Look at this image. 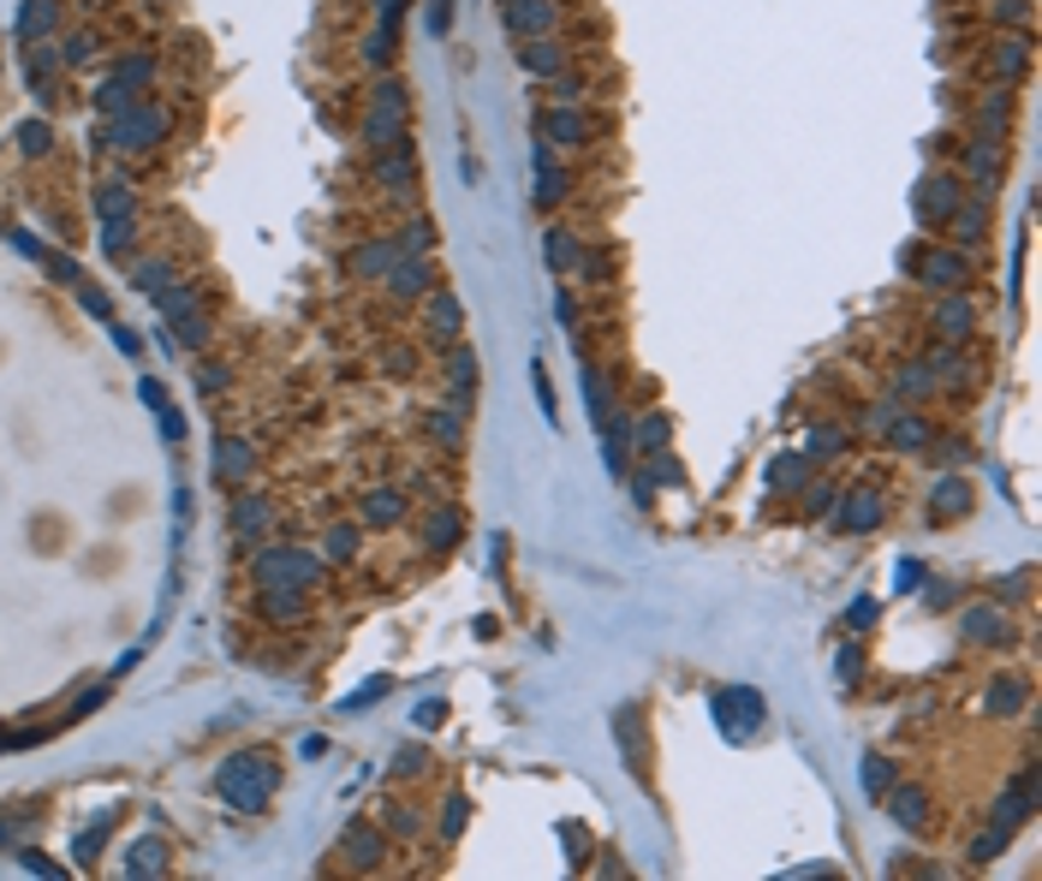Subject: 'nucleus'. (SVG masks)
<instances>
[{
	"label": "nucleus",
	"mask_w": 1042,
	"mask_h": 881,
	"mask_svg": "<svg viewBox=\"0 0 1042 881\" xmlns=\"http://www.w3.org/2000/svg\"><path fill=\"white\" fill-rule=\"evenodd\" d=\"M930 322H935V334H942V340H965V334L977 328V311L959 298V292H942V298H935V311H930Z\"/></svg>",
	"instance_id": "9"
},
{
	"label": "nucleus",
	"mask_w": 1042,
	"mask_h": 881,
	"mask_svg": "<svg viewBox=\"0 0 1042 881\" xmlns=\"http://www.w3.org/2000/svg\"><path fill=\"white\" fill-rule=\"evenodd\" d=\"M363 519H370V524L405 519V494L400 489H370V494H363Z\"/></svg>",
	"instance_id": "15"
},
{
	"label": "nucleus",
	"mask_w": 1042,
	"mask_h": 881,
	"mask_svg": "<svg viewBox=\"0 0 1042 881\" xmlns=\"http://www.w3.org/2000/svg\"><path fill=\"white\" fill-rule=\"evenodd\" d=\"M542 143H561V150H584L590 138H608L614 113H584V108H542L536 113Z\"/></svg>",
	"instance_id": "1"
},
{
	"label": "nucleus",
	"mask_w": 1042,
	"mask_h": 881,
	"mask_svg": "<svg viewBox=\"0 0 1042 881\" xmlns=\"http://www.w3.org/2000/svg\"><path fill=\"white\" fill-rule=\"evenodd\" d=\"M947 512H972V489H965L959 477L935 482V519H947Z\"/></svg>",
	"instance_id": "20"
},
{
	"label": "nucleus",
	"mask_w": 1042,
	"mask_h": 881,
	"mask_svg": "<svg viewBox=\"0 0 1042 881\" xmlns=\"http://www.w3.org/2000/svg\"><path fill=\"white\" fill-rule=\"evenodd\" d=\"M888 774H893V769H888L882 757H876V762H870V792H888Z\"/></svg>",
	"instance_id": "36"
},
{
	"label": "nucleus",
	"mask_w": 1042,
	"mask_h": 881,
	"mask_svg": "<svg viewBox=\"0 0 1042 881\" xmlns=\"http://www.w3.org/2000/svg\"><path fill=\"white\" fill-rule=\"evenodd\" d=\"M435 251V220H411V227L400 232V257H430Z\"/></svg>",
	"instance_id": "22"
},
{
	"label": "nucleus",
	"mask_w": 1042,
	"mask_h": 881,
	"mask_svg": "<svg viewBox=\"0 0 1042 881\" xmlns=\"http://www.w3.org/2000/svg\"><path fill=\"white\" fill-rule=\"evenodd\" d=\"M388 292L393 298H423V292H435V262L430 257H400L388 269Z\"/></svg>",
	"instance_id": "8"
},
{
	"label": "nucleus",
	"mask_w": 1042,
	"mask_h": 881,
	"mask_svg": "<svg viewBox=\"0 0 1042 881\" xmlns=\"http://www.w3.org/2000/svg\"><path fill=\"white\" fill-rule=\"evenodd\" d=\"M393 262H400V244H388V239L358 244V274H388Z\"/></svg>",
	"instance_id": "19"
},
{
	"label": "nucleus",
	"mask_w": 1042,
	"mask_h": 881,
	"mask_svg": "<svg viewBox=\"0 0 1042 881\" xmlns=\"http://www.w3.org/2000/svg\"><path fill=\"white\" fill-rule=\"evenodd\" d=\"M430 440H442L447 453H459V447H465V411H459V405L430 411Z\"/></svg>",
	"instance_id": "14"
},
{
	"label": "nucleus",
	"mask_w": 1042,
	"mask_h": 881,
	"mask_svg": "<svg viewBox=\"0 0 1042 881\" xmlns=\"http://www.w3.org/2000/svg\"><path fill=\"white\" fill-rule=\"evenodd\" d=\"M965 638H972V643H1001L1007 638V613L972 608V613H965Z\"/></svg>",
	"instance_id": "16"
},
{
	"label": "nucleus",
	"mask_w": 1042,
	"mask_h": 881,
	"mask_svg": "<svg viewBox=\"0 0 1042 881\" xmlns=\"http://www.w3.org/2000/svg\"><path fill=\"white\" fill-rule=\"evenodd\" d=\"M632 440L643 453H662L667 447V411H643V423L632 429Z\"/></svg>",
	"instance_id": "23"
},
{
	"label": "nucleus",
	"mask_w": 1042,
	"mask_h": 881,
	"mask_svg": "<svg viewBox=\"0 0 1042 881\" xmlns=\"http://www.w3.org/2000/svg\"><path fill=\"white\" fill-rule=\"evenodd\" d=\"M965 203V180L959 173H930V180L918 185V215L930 220V227H947V215Z\"/></svg>",
	"instance_id": "4"
},
{
	"label": "nucleus",
	"mask_w": 1042,
	"mask_h": 881,
	"mask_svg": "<svg viewBox=\"0 0 1042 881\" xmlns=\"http://www.w3.org/2000/svg\"><path fill=\"white\" fill-rule=\"evenodd\" d=\"M328 554H340V561H351V554H358V531H334V536H328Z\"/></svg>",
	"instance_id": "32"
},
{
	"label": "nucleus",
	"mask_w": 1042,
	"mask_h": 881,
	"mask_svg": "<svg viewBox=\"0 0 1042 881\" xmlns=\"http://www.w3.org/2000/svg\"><path fill=\"white\" fill-rule=\"evenodd\" d=\"M423 548H430V554H447L453 548V542H459V512H453V507H435V512H423Z\"/></svg>",
	"instance_id": "11"
},
{
	"label": "nucleus",
	"mask_w": 1042,
	"mask_h": 881,
	"mask_svg": "<svg viewBox=\"0 0 1042 881\" xmlns=\"http://www.w3.org/2000/svg\"><path fill=\"white\" fill-rule=\"evenodd\" d=\"M888 440H893V447H905V453H923V447H930V423H923L918 411H905V417H893Z\"/></svg>",
	"instance_id": "17"
},
{
	"label": "nucleus",
	"mask_w": 1042,
	"mask_h": 881,
	"mask_svg": "<svg viewBox=\"0 0 1042 881\" xmlns=\"http://www.w3.org/2000/svg\"><path fill=\"white\" fill-rule=\"evenodd\" d=\"M578 274H584V281H596V286H608L614 274H620V257H614V244H601V251H584V257H578Z\"/></svg>",
	"instance_id": "18"
},
{
	"label": "nucleus",
	"mask_w": 1042,
	"mask_h": 881,
	"mask_svg": "<svg viewBox=\"0 0 1042 881\" xmlns=\"http://www.w3.org/2000/svg\"><path fill=\"white\" fill-rule=\"evenodd\" d=\"M584 0H512L507 7V24L512 36H554L572 24V12H578Z\"/></svg>",
	"instance_id": "3"
},
{
	"label": "nucleus",
	"mask_w": 1042,
	"mask_h": 881,
	"mask_svg": "<svg viewBox=\"0 0 1042 881\" xmlns=\"http://www.w3.org/2000/svg\"><path fill=\"white\" fill-rule=\"evenodd\" d=\"M918 584H923V566H918V561H900V578H893V590L905 596V590H918Z\"/></svg>",
	"instance_id": "31"
},
{
	"label": "nucleus",
	"mask_w": 1042,
	"mask_h": 881,
	"mask_svg": "<svg viewBox=\"0 0 1042 881\" xmlns=\"http://www.w3.org/2000/svg\"><path fill=\"white\" fill-rule=\"evenodd\" d=\"M888 816L900 822V828H923V822H930V798H923L918 786H900L888 798Z\"/></svg>",
	"instance_id": "13"
},
{
	"label": "nucleus",
	"mask_w": 1042,
	"mask_h": 881,
	"mask_svg": "<svg viewBox=\"0 0 1042 881\" xmlns=\"http://www.w3.org/2000/svg\"><path fill=\"white\" fill-rule=\"evenodd\" d=\"M381 363H388L393 376H411V370H417V351H411V346H388V351H381Z\"/></svg>",
	"instance_id": "27"
},
{
	"label": "nucleus",
	"mask_w": 1042,
	"mask_h": 881,
	"mask_svg": "<svg viewBox=\"0 0 1042 881\" xmlns=\"http://www.w3.org/2000/svg\"><path fill=\"white\" fill-rule=\"evenodd\" d=\"M465 811H471V804H465V798H447V816H442V834H447V840H453V834L465 828Z\"/></svg>",
	"instance_id": "29"
},
{
	"label": "nucleus",
	"mask_w": 1042,
	"mask_h": 881,
	"mask_svg": "<svg viewBox=\"0 0 1042 881\" xmlns=\"http://www.w3.org/2000/svg\"><path fill=\"white\" fill-rule=\"evenodd\" d=\"M447 376H453L447 381V400L459 405V411H471V400H477V351L465 346V340L447 346Z\"/></svg>",
	"instance_id": "7"
},
{
	"label": "nucleus",
	"mask_w": 1042,
	"mask_h": 881,
	"mask_svg": "<svg viewBox=\"0 0 1042 881\" xmlns=\"http://www.w3.org/2000/svg\"><path fill=\"white\" fill-rule=\"evenodd\" d=\"M423 322H430V334H435L442 346H459V334H465V311H459V298H453V292L435 286V292H430V316H423Z\"/></svg>",
	"instance_id": "10"
},
{
	"label": "nucleus",
	"mask_w": 1042,
	"mask_h": 881,
	"mask_svg": "<svg viewBox=\"0 0 1042 881\" xmlns=\"http://www.w3.org/2000/svg\"><path fill=\"white\" fill-rule=\"evenodd\" d=\"M376 697H388V679H370L363 692H351V697H346V709H363V703H376Z\"/></svg>",
	"instance_id": "30"
},
{
	"label": "nucleus",
	"mask_w": 1042,
	"mask_h": 881,
	"mask_svg": "<svg viewBox=\"0 0 1042 881\" xmlns=\"http://www.w3.org/2000/svg\"><path fill=\"white\" fill-rule=\"evenodd\" d=\"M882 512H888L882 489H876V482H864V489H853V494L840 501V531H876V524H882Z\"/></svg>",
	"instance_id": "6"
},
{
	"label": "nucleus",
	"mask_w": 1042,
	"mask_h": 881,
	"mask_svg": "<svg viewBox=\"0 0 1042 881\" xmlns=\"http://www.w3.org/2000/svg\"><path fill=\"white\" fill-rule=\"evenodd\" d=\"M1024 66H1031V48H1024V36H1001V42H989V72L995 78H1024Z\"/></svg>",
	"instance_id": "12"
},
{
	"label": "nucleus",
	"mask_w": 1042,
	"mask_h": 881,
	"mask_svg": "<svg viewBox=\"0 0 1042 881\" xmlns=\"http://www.w3.org/2000/svg\"><path fill=\"white\" fill-rule=\"evenodd\" d=\"M572 54H578V48H566L561 36H531L519 48V66L536 72V78H561V72H572Z\"/></svg>",
	"instance_id": "5"
},
{
	"label": "nucleus",
	"mask_w": 1042,
	"mask_h": 881,
	"mask_svg": "<svg viewBox=\"0 0 1042 881\" xmlns=\"http://www.w3.org/2000/svg\"><path fill=\"white\" fill-rule=\"evenodd\" d=\"M870 620H876V601H870V596H864V601H853V608H846V626H853V631H858V626H870Z\"/></svg>",
	"instance_id": "33"
},
{
	"label": "nucleus",
	"mask_w": 1042,
	"mask_h": 881,
	"mask_svg": "<svg viewBox=\"0 0 1042 881\" xmlns=\"http://www.w3.org/2000/svg\"><path fill=\"white\" fill-rule=\"evenodd\" d=\"M578 257H584V244L572 239L566 227H554V232H549V269L566 274V269H578Z\"/></svg>",
	"instance_id": "21"
},
{
	"label": "nucleus",
	"mask_w": 1042,
	"mask_h": 881,
	"mask_svg": "<svg viewBox=\"0 0 1042 881\" xmlns=\"http://www.w3.org/2000/svg\"><path fill=\"white\" fill-rule=\"evenodd\" d=\"M840 447H846V435H834L828 423H822V429L811 435V453H816V459H834V453H840Z\"/></svg>",
	"instance_id": "28"
},
{
	"label": "nucleus",
	"mask_w": 1042,
	"mask_h": 881,
	"mask_svg": "<svg viewBox=\"0 0 1042 881\" xmlns=\"http://www.w3.org/2000/svg\"><path fill=\"white\" fill-rule=\"evenodd\" d=\"M834 501H840V489L828 482V489H816V494H811V512H834Z\"/></svg>",
	"instance_id": "35"
},
{
	"label": "nucleus",
	"mask_w": 1042,
	"mask_h": 881,
	"mask_svg": "<svg viewBox=\"0 0 1042 881\" xmlns=\"http://www.w3.org/2000/svg\"><path fill=\"white\" fill-rule=\"evenodd\" d=\"M989 19L995 24H1019V31H1024V24H1031V7H1024V0H995Z\"/></svg>",
	"instance_id": "26"
},
{
	"label": "nucleus",
	"mask_w": 1042,
	"mask_h": 881,
	"mask_svg": "<svg viewBox=\"0 0 1042 881\" xmlns=\"http://www.w3.org/2000/svg\"><path fill=\"white\" fill-rule=\"evenodd\" d=\"M905 269H912L918 286H930V292H965L972 286V262L953 251V244H918V251L905 257Z\"/></svg>",
	"instance_id": "2"
},
{
	"label": "nucleus",
	"mask_w": 1042,
	"mask_h": 881,
	"mask_svg": "<svg viewBox=\"0 0 1042 881\" xmlns=\"http://www.w3.org/2000/svg\"><path fill=\"white\" fill-rule=\"evenodd\" d=\"M1024 697H1031V685H1024V679H995L989 685V709H1001V715L1024 709Z\"/></svg>",
	"instance_id": "24"
},
{
	"label": "nucleus",
	"mask_w": 1042,
	"mask_h": 881,
	"mask_svg": "<svg viewBox=\"0 0 1042 881\" xmlns=\"http://www.w3.org/2000/svg\"><path fill=\"white\" fill-rule=\"evenodd\" d=\"M430 31H447V0H430Z\"/></svg>",
	"instance_id": "37"
},
{
	"label": "nucleus",
	"mask_w": 1042,
	"mask_h": 881,
	"mask_svg": "<svg viewBox=\"0 0 1042 881\" xmlns=\"http://www.w3.org/2000/svg\"><path fill=\"white\" fill-rule=\"evenodd\" d=\"M447 703H417V727H442Z\"/></svg>",
	"instance_id": "34"
},
{
	"label": "nucleus",
	"mask_w": 1042,
	"mask_h": 881,
	"mask_svg": "<svg viewBox=\"0 0 1042 881\" xmlns=\"http://www.w3.org/2000/svg\"><path fill=\"white\" fill-rule=\"evenodd\" d=\"M804 471H811V465H804V459H774L769 482H774V489H799V482H804Z\"/></svg>",
	"instance_id": "25"
}]
</instances>
